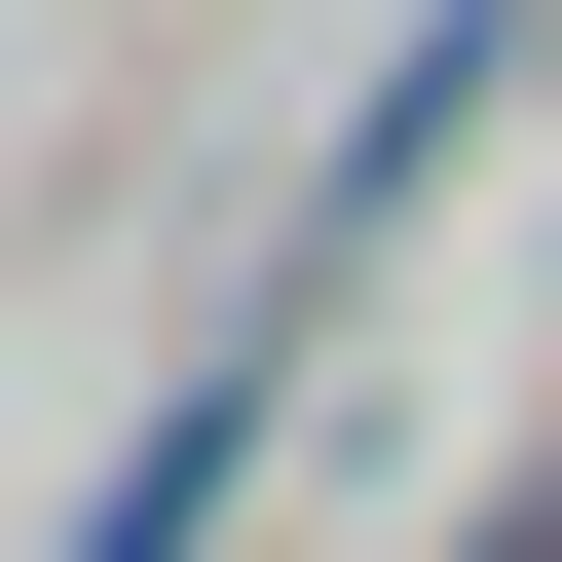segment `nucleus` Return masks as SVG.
Instances as JSON below:
<instances>
[{
	"label": "nucleus",
	"instance_id": "nucleus-1",
	"mask_svg": "<svg viewBox=\"0 0 562 562\" xmlns=\"http://www.w3.org/2000/svg\"><path fill=\"white\" fill-rule=\"evenodd\" d=\"M225 450H262V375H188V413L113 450V525H76V562H188V525H225Z\"/></svg>",
	"mask_w": 562,
	"mask_h": 562
},
{
	"label": "nucleus",
	"instance_id": "nucleus-2",
	"mask_svg": "<svg viewBox=\"0 0 562 562\" xmlns=\"http://www.w3.org/2000/svg\"><path fill=\"white\" fill-rule=\"evenodd\" d=\"M487 562H562V487H525V525H487Z\"/></svg>",
	"mask_w": 562,
	"mask_h": 562
}]
</instances>
